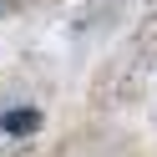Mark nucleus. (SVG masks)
I'll return each instance as SVG.
<instances>
[{
	"label": "nucleus",
	"mask_w": 157,
	"mask_h": 157,
	"mask_svg": "<svg viewBox=\"0 0 157 157\" xmlns=\"http://www.w3.org/2000/svg\"><path fill=\"white\" fill-rule=\"evenodd\" d=\"M0 127H5V132H36V127H41V112H36V106H10V112L0 117Z\"/></svg>",
	"instance_id": "obj_1"
}]
</instances>
